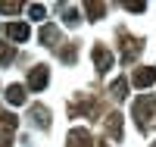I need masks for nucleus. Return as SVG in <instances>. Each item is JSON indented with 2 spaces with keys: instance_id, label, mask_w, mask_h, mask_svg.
Masks as SVG:
<instances>
[{
  "instance_id": "obj_8",
  "label": "nucleus",
  "mask_w": 156,
  "mask_h": 147,
  "mask_svg": "<svg viewBox=\"0 0 156 147\" xmlns=\"http://www.w3.org/2000/svg\"><path fill=\"white\" fill-rule=\"evenodd\" d=\"M94 66H97V72L112 69V53L106 47H94Z\"/></svg>"
},
{
  "instance_id": "obj_18",
  "label": "nucleus",
  "mask_w": 156,
  "mask_h": 147,
  "mask_svg": "<svg viewBox=\"0 0 156 147\" xmlns=\"http://www.w3.org/2000/svg\"><path fill=\"white\" fill-rule=\"evenodd\" d=\"M62 19H66V25H75V22H78V9L66 6V9H62Z\"/></svg>"
},
{
  "instance_id": "obj_7",
  "label": "nucleus",
  "mask_w": 156,
  "mask_h": 147,
  "mask_svg": "<svg viewBox=\"0 0 156 147\" xmlns=\"http://www.w3.org/2000/svg\"><path fill=\"white\" fill-rule=\"evenodd\" d=\"M6 35L12 38V41H28V38H31V28H28V25H25V22H9L6 25Z\"/></svg>"
},
{
  "instance_id": "obj_19",
  "label": "nucleus",
  "mask_w": 156,
  "mask_h": 147,
  "mask_svg": "<svg viewBox=\"0 0 156 147\" xmlns=\"http://www.w3.org/2000/svg\"><path fill=\"white\" fill-rule=\"evenodd\" d=\"M59 57H62V60H66V63H75V57H78V53H75V47H69V50H62V53H59Z\"/></svg>"
},
{
  "instance_id": "obj_9",
  "label": "nucleus",
  "mask_w": 156,
  "mask_h": 147,
  "mask_svg": "<svg viewBox=\"0 0 156 147\" xmlns=\"http://www.w3.org/2000/svg\"><path fill=\"white\" fill-rule=\"evenodd\" d=\"M106 131H109L112 141H122V116L119 113H109L106 116Z\"/></svg>"
},
{
  "instance_id": "obj_17",
  "label": "nucleus",
  "mask_w": 156,
  "mask_h": 147,
  "mask_svg": "<svg viewBox=\"0 0 156 147\" xmlns=\"http://www.w3.org/2000/svg\"><path fill=\"white\" fill-rule=\"evenodd\" d=\"M22 6L16 3V0H6V3H0V13H6V16H12V13H19Z\"/></svg>"
},
{
  "instance_id": "obj_6",
  "label": "nucleus",
  "mask_w": 156,
  "mask_h": 147,
  "mask_svg": "<svg viewBox=\"0 0 156 147\" xmlns=\"http://www.w3.org/2000/svg\"><path fill=\"white\" fill-rule=\"evenodd\" d=\"M122 60L125 63H131L134 57H137V53H140V47H144V41H140V38H122Z\"/></svg>"
},
{
  "instance_id": "obj_12",
  "label": "nucleus",
  "mask_w": 156,
  "mask_h": 147,
  "mask_svg": "<svg viewBox=\"0 0 156 147\" xmlns=\"http://www.w3.org/2000/svg\"><path fill=\"white\" fill-rule=\"evenodd\" d=\"M31 119H34L37 128H47L50 125V113L44 110V106H31Z\"/></svg>"
},
{
  "instance_id": "obj_11",
  "label": "nucleus",
  "mask_w": 156,
  "mask_h": 147,
  "mask_svg": "<svg viewBox=\"0 0 156 147\" xmlns=\"http://www.w3.org/2000/svg\"><path fill=\"white\" fill-rule=\"evenodd\" d=\"M6 100H9L12 106L25 103V88H22V85H9V88H6Z\"/></svg>"
},
{
  "instance_id": "obj_2",
  "label": "nucleus",
  "mask_w": 156,
  "mask_h": 147,
  "mask_svg": "<svg viewBox=\"0 0 156 147\" xmlns=\"http://www.w3.org/2000/svg\"><path fill=\"white\" fill-rule=\"evenodd\" d=\"M16 116H9V113H3L0 116V147H12V131H16Z\"/></svg>"
},
{
  "instance_id": "obj_5",
  "label": "nucleus",
  "mask_w": 156,
  "mask_h": 147,
  "mask_svg": "<svg viewBox=\"0 0 156 147\" xmlns=\"http://www.w3.org/2000/svg\"><path fill=\"white\" fill-rule=\"evenodd\" d=\"M131 82H134L140 91H144V88H150V85H156V69H153V66H140V69L134 72V78H131Z\"/></svg>"
},
{
  "instance_id": "obj_15",
  "label": "nucleus",
  "mask_w": 156,
  "mask_h": 147,
  "mask_svg": "<svg viewBox=\"0 0 156 147\" xmlns=\"http://www.w3.org/2000/svg\"><path fill=\"white\" fill-rule=\"evenodd\" d=\"M28 16L37 19V22H44V19H47V9H44L41 3H31V6H28Z\"/></svg>"
},
{
  "instance_id": "obj_1",
  "label": "nucleus",
  "mask_w": 156,
  "mask_h": 147,
  "mask_svg": "<svg viewBox=\"0 0 156 147\" xmlns=\"http://www.w3.org/2000/svg\"><path fill=\"white\" fill-rule=\"evenodd\" d=\"M153 110H156V100H153V94H140L137 100H134V106H131V116H134V122H137V128L144 131L147 128V122L153 119Z\"/></svg>"
},
{
  "instance_id": "obj_16",
  "label": "nucleus",
  "mask_w": 156,
  "mask_h": 147,
  "mask_svg": "<svg viewBox=\"0 0 156 147\" xmlns=\"http://www.w3.org/2000/svg\"><path fill=\"white\" fill-rule=\"evenodd\" d=\"M12 53H16V50H12V44H0V66L9 63V60H12Z\"/></svg>"
},
{
  "instance_id": "obj_4",
  "label": "nucleus",
  "mask_w": 156,
  "mask_h": 147,
  "mask_svg": "<svg viewBox=\"0 0 156 147\" xmlns=\"http://www.w3.org/2000/svg\"><path fill=\"white\" fill-rule=\"evenodd\" d=\"M66 147H94L90 131H87V128H72L69 138H66Z\"/></svg>"
},
{
  "instance_id": "obj_13",
  "label": "nucleus",
  "mask_w": 156,
  "mask_h": 147,
  "mask_svg": "<svg viewBox=\"0 0 156 147\" xmlns=\"http://www.w3.org/2000/svg\"><path fill=\"white\" fill-rule=\"evenodd\" d=\"M109 94H112L115 100H122V97L128 94V82H125V78H115V82L109 85Z\"/></svg>"
},
{
  "instance_id": "obj_21",
  "label": "nucleus",
  "mask_w": 156,
  "mask_h": 147,
  "mask_svg": "<svg viewBox=\"0 0 156 147\" xmlns=\"http://www.w3.org/2000/svg\"><path fill=\"white\" fill-rule=\"evenodd\" d=\"M150 147H156V141H153V144H150Z\"/></svg>"
},
{
  "instance_id": "obj_3",
  "label": "nucleus",
  "mask_w": 156,
  "mask_h": 147,
  "mask_svg": "<svg viewBox=\"0 0 156 147\" xmlns=\"http://www.w3.org/2000/svg\"><path fill=\"white\" fill-rule=\"evenodd\" d=\"M50 85V69L47 66H34V69L28 72V88L31 91H44Z\"/></svg>"
},
{
  "instance_id": "obj_20",
  "label": "nucleus",
  "mask_w": 156,
  "mask_h": 147,
  "mask_svg": "<svg viewBox=\"0 0 156 147\" xmlns=\"http://www.w3.org/2000/svg\"><path fill=\"white\" fill-rule=\"evenodd\" d=\"M125 6H128V9H131V13H144V9H147L144 3H125Z\"/></svg>"
},
{
  "instance_id": "obj_14",
  "label": "nucleus",
  "mask_w": 156,
  "mask_h": 147,
  "mask_svg": "<svg viewBox=\"0 0 156 147\" xmlns=\"http://www.w3.org/2000/svg\"><path fill=\"white\" fill-rule=\"evenodd\" d=\"M84 9H87V19H90V22L103 19V13H106V6H103V3H84Z\"/></svg>"
},
{
  "instance_id": "obj_10",
  "label": "nucleus",
  "mask_w": 156,
  "mask_h": 147,
  "mask_svg": "<svg viewBox=\"0 0 156 147\" xmlns=\"http://www.w3.org/2000/svg\"><path fill=\"white\" fill-rule=\"evenodd\" d=\"M41 44H47V47H56V41H59V28L56 25H41Z\"/></svg>"
}]
</instances>
